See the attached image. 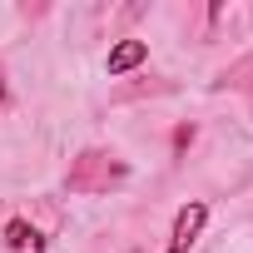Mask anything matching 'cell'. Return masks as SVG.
Here are the masks:
<instances>
[{
  "instance_id": "obj_1",
  "label": "cell",
  "mask_w": 253,
  "mask_h": 253,
  "mask_svg": "<svg viewBox=\"0 0 253 253\" xmlns=\"http://www.w3.org/2000/svg\"><path fill=\"white\" fill-rule=\"evenodd\" d=\"M204 223H209V204H204V199L179 204V213H174V223H169V243H164V253H189V248L199 243Z\"/></svg>"
},
{
  "instance_id": "obj_2",
  "label": "cell",
  "mask_w": 253,
  "mask_h": 253,
  "mask_svg": "<svg viewBox=\"0 0 253 253\" xmlns=\"http://www.w3.org/2000/svg\"><path fill=\"white\" fill-rule=\"evenodd\" d=\"M5 253H45V233L30 218H10L5 223Z\"/></svg>"
},
{
  "instance_id": "obj_3",
  "label": "cell",
  "mask_w": 253,
  "mask_h": 253,
  "mask_svg": "<svg viewBox=\"0 0 253 253\" xmlns=\"http://www.w3.org/2000/svg\"><path fill=\"white\" fill-rule=\"evenodd\" d=\"M144 60H149V45H144V40H119V45L104 55V70H109V75H129V70H139Z\"/></svg>"
}]
</instances>
